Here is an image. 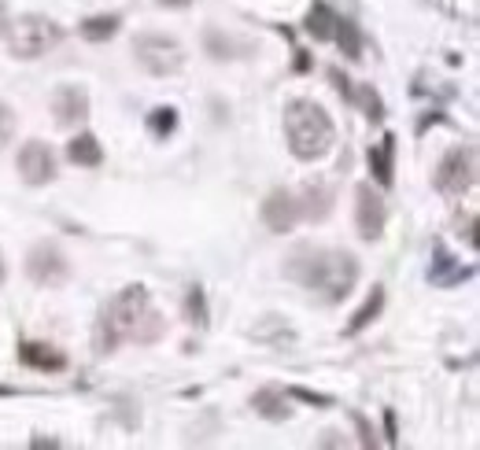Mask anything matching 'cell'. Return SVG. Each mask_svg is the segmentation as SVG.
Segmentation results:
<instances>
[{
    "label": "cell",
    "mask_w": 480,
    "mask_h": 450,
    "mask_svg": "<svg viewBox=\"0 0 480 450\" xmlns=\"http://www.w3.org/2000/svg\"><path fill=\"white\" fill-rule=\"evenodd\" d=\"M163 336V318L155 314L152 296L144 285H126L103 303L96 328H93V347L96 355H112L119 344H155Z\"/></svg>",
    "instance_id": "obj_1"
},
{
    "label": "cell",
    "mask_w": 480,
    "mask_h": 450,
    "mask_svg": "<svg viewBox=\"0 0 480 450\" xmlns=\"http://www.w3.org/2000/svg\"><path fill=\"white\" fill-rule=\"evenodd\" d=\"M358 273H362L358 259L344 248L299 244L285 262V277L326 303H344L358 285Z\"/></svg>",
    "instance_id": "obj_2"
},
{
    "label": "cell",
    "mask_w": 480,
    "mask_h": 450,
    "mask_svg": "<svg viewBox=\"0 0 480 450\" xmlns=\"http://www.w3.org/2000/svg\"><path fill=\"white\" fill-rule=\"evenodd\" d=\"M285 141L299 162H318L337 148V126L322 103L296 96L285 103Z\"/></svg>",
    "instance_id": "obj_3"
},
{
    "label": "cell",
    "mask_w": 480,
    "mask_h": 450,
    "mask_svg": "<svg viewBox=\"0 0 480 450\" xmlns=\"http://www.w3.org/2000/svg\"><path fill=\"white\" fill-rule=\"evenodd\" d=\"M64 37V26L48 15H19L8 23V52L15 60H41L52 48H60Z\"/></svg>",
    "instance_id": "obj_4"
},
{
    "label": "cell",
    "mask_w": 480,
    "mask_h": 450,
    "mask_svg": "<svg viewBox=\"0 0 480 450\" xmlns=\"http://www.w3.org/2000/svg\"><path fill=\"white\" fill-rule=\"evenodd\" d=\"M476 171H480V162H476V148L473 144H455L440 166H436V174H433V185L440 196L447 200H462L473 185H476Z\"/></svg>",
    "instance_id": "obj_5"
},
{
    "label": "cell",
    "mask_w": 480,
    "mask_h": 450,
    "mask_svg": "<svg viewBox=\"0 0 480 450\" xmlns=\"http://www.w3.org/2000/svg\"><path fill=\"white\" fill-rule=\"evenodd\" d=\"M133 55H137V64L152 78H171V74H178L185 67L181 41H174L167 34H141V37H133Z\"/></svg>",
    "instance_id": "obj_6"
},
{
    "label": "cell",
    "mask_w": 480,
    "mask_h": 450,
    "mask_svg": "<svg viewBox=\"0 0 480 450\" xmlns=\"http://www.w3.org/2000/svg\"><path fill=\"white\" fill-rule=\"evenodd\" d=\"M385 221H388V207H385V196L373 189V181H362L355 189V230L366 244L381 240L385 233Z\"/></svg>",
    "instance_id": "obj_7"
},
{
    "label": "cell",
    "mask_w": 480,
    "mask_h": 450,
    "mask_svg": "<svg viewBox=\"0 0 480 450\" xmlns=\"http://www.w3.org/2000/svg\"><path fill=\"white\" fill-rule=\"evenodd\" d=\"M71 266H67V255L56 248V244H34L30 255H26V277L34 280L37 289H60L67 280Z\"/></svg>",
    "instance_id": "obj_8"
},
{
    "label": "cell",
    "mask_w": 480,
    "mask_h": 450,
    "mask_svg": "<svg viewBox=\"0 0 480 450\" xmlns=\"http://www.w3.org/2000/svg\"><path fill=\"white\" fill-rule=\"evenodd\" d=\"M15 166H19V178L26 181V185H48V181H56V155H52V148L44 144V141H26L23 148H19V159H15Z\"/></svg>",
    "instance_id": "obj_9"
},
{
    "label": "cell",
    "mask_w": 480,
    "mask_h": 450,
    "mask_svg": "<svg viewBox=\"0 0 480 450\" xmlns=\"http://www.w3.org/2000/svg\"><path fill=\"white\" fill-rule=\"evenodd\" d=\"M476 277V266H462L440 240L433 244V262H429V285L433 289H458Z\"/></svg>",
    "instance_id": "obj_10"
},
{
    "label": "cell",
    "mask_w": 480,
    "mask_h": 450,
    "mask_svg": "<svg viewBox=\"0 0 480 450\" xmlns=\"http://www.w3.org/2000/svg\"><path fill=\"white\" fill-rule=\"evenodd\" d=\"M262 221L270 233H292L299 221V200L289 189H274L262 200Z\"/></svg>",
    "instance_id": "obj_11"
},
{
    "label": "cell",
    "mask_w": 480,
    "mask_h": 450,
    "mask_svg": "<svg viewBox=\"0 0 480 450\" xmlns=\"http://www.w3.org/2000/svg\"><path fill=\"white\" fill-rule=\"evenodd\" d=\"M52 115L60 126H78L89 119V93L82 85H60L52 93Z\"/></svg>",
    "instance_id": "obj_12"
},
{
    "label": "cell",
    "mask_w": 480,
    "mask_h": 450,
    "mask_svg": "<svg viewBox=\"0 0 480 450\" xmlns=\"http://www.w3.org/2000/svg\"><path fill=\"white\" fill-rule=\"evenodd\" d=\"M19 362L37 369V373H64L67 369V355L52 344H41V340H23L19 344Z\"/></svg>",
    "instance_id": "obj_13"
},
{
    "label": "cell",
    "mask_w": 480,
    "mask_h": 450,
    "mask_svg": "<svg viewBox=\"0 0 480 450\" xmlns=\"http://www.w3.org/2000/svg\"><path fill=\"white\" fill-rule=\"evenodd\" d=\"M396 141H399L396 133H385L377 148L366 152L369 174H373V181H377L381 189H392V181H396Z\"/></svg>",
    "instance_id": "obj_14"
},
{
    "label": "cell",
    "mask_w": 480,
    "mask_h": 450,
    "mask_svg": "<svg viewBox=\"0 0 480 450\" xmlns=\"http://www.w3.org/2000/svg\"><path fill=\"white\" fill-rule=\"evenodd\" d=\"M333 200H337L333 185H326V181L307 185V189H303V200H299V218L326 221V218H329V210H333Z\"/></svg>",
    "instance_id": "obj_15"
},
{
    "label": "cell",
    "mask_w": 480,
    "mask_h": 450,
    "mask_svg": "<svg viewBox=\"0 0 480 450\" xmlns=\"http://www.w3.org/2000/svg\"><path fill=\"white\" fill-rule=\"evenodd\" d=\"M251 410L266 421H289L292 406H289V396L281 387H259L255 396H251Z\"/></svg>",
    "instance_id": "obj_16"
},
{
    "label": "cell",
    "mask_w": 480,
    "mask_h": 450,
    "mask_svg": "<svg viewBox=\"0 0 480 450\" xmlns=\"http://www.w3.org/2000/svg\"><path fill=\"white\" fill-rule=\"evenodd\" d=\"M337 19H340V12H333L326 0H314L307 8V19H303V34H310L314 41H333Z\"/></svg>",
    "instance_id": "obj_17"
},
{
    "label": "cell",
    "mask_w": 480,
    "mask_h": 450,
    "mask_svg": "<svg viewBox=\"0 0 480 450\" xmlns=\"http://www.w3.org/2000/svg\"><path fill=\"white\" fill-rule=\"evenodd\" d=\"M381 310H385V289L381 285H373V292L366 296V303L351 314V321L344 325V336H358L362 328H369L373 321H377L381 318Z\"/></svg>",
    "instance_id": "obj_18"
},
{
    "label": "cell",
    "mask_w": 480,
    "mask_h": 450,
    "mask_svg": "<svg viewBox=\"0 0 480 450\" xmlns=\"http://www.w3.org/2000/svg\"><path fill=\"white\" fill-rule=\"evenodd\" d=\"M67 159L74 166H85V171H96V166L103 162V148L93 133H78L74 141H67Z\"/></svg>",
    "instance_id": "obj_19"
},
{
    "label": "cell",
    "mask_w": 480,
    "mask_h": 450,
    "mask_svg": "<svg viewBox=\"0 0 480 450\" xmlns=\"http://www.w3.org/2000/svg\"><path fill=\"white\" fill-rule=\"evenodd\" d=\"M333 41L340 44V52L348 55V60H362V30H358V23L355 19H348V15H340L337 19V30H333Z\"/></svg>",
    "instance_id": "obj_20"
},
{
    "label": "cell",
    "mask_w": 480,
    "mask_h": 450,
    "mask_svg": "<svg viewBox=\"0 0 480 450\" xmlns=\"http://www.w3.org/2000/svg\"><path fill=\"white\" fill-rule=\"evenodd\" d=\"M119 26H122L119 15H89V19L78 26V34H82L89 44H103V41H112V37L119 34Z\"/></svg>",
    "instance_id": "obj_21"
},
{
    "label": "cell",
    "mask_w": 480,
    "mask_h": 450,
    "mask_svg": "<svg viewBox=\"0 0 480 450\" xmlns=\"http://www.w3.org/2000/svg\"><path fill=\"white\" fill-rule=\"evenodd\" d=\"M174 130H178V107L174 103H159V107L148 111V133L155 141L174 137Z\"/></svg>",
    "instance_id": "obj_22"
},
{
    "label": "cell",
    "mask_w": 480,
    "mask_h": 450,
    "mask_svg": "<svg viewBox=\"0 0 480 450\" xmlns=\"http://www.w3.org/2000/svg\"><path fill=\"white\" fill-rule=\"evenodd\" d=\"M351 103L362 111V115H366L373 126L385 122V100H381V93L373 89V85H358V89L351 93Z\"/></svg>",
    "instance_id": "obj_23"
},
{
    "label": "cell",
    "mask_w": 480,
    "mask_h": 450,
    "mask_svg": "<svg viewBox=\"0 0 480 450\" xmlns=\"http://www.w3.org/2000/svg\"><path fill=\"white\" fill-rule=\"evenodd\" d=\"M181 314H185V321H189V325H196V328H207V321H211V310H207V292H203L200 285H192V289L185 292Z\"/></svg>",
    "instance_id": "obj_24"
},
{
    "label": "cell",
    "mask_w": 480,
    "mask_h": 450,
    "mask_svg": "<svg viewBox=\"0 0 480 450\" xmlns=\"http://www.w3.org/2000/svg\"><path fill=\"white\" fill-rule=\"evenodd\" d=\"M203 48H207V55L211 60H237V41H230V37H222L215 26H211L207 34H203Z\"/></svg>",
    "instance_id": "obj_25"
},
{
    "label": "cell",
    "mask_w": 480,
    "mask_h": 450,
    "mask_svg": "<svg viewBox=\"0 0 480 450\" xmlns=\"http://www.w3.org/2000/svg\"><path fill=\"white\" fill-rule=\"evenodd\" d=\"M285 396H289V399H299V403H307V406H314V410H329V406L337 403L333 396H326V391H310V387H303V384H292Z\"/></svg>",
    "instance_id": "obj_26"
},
{
    "label": "cell",
    "mask_w": 480,
    "mask_h": 450,
    "mask_svg": "<svg viewBox=\"0 0 480 450\" xmlns=\"http://www.w3.org/2000/svg\"><path fill=\"white\" fill-rule=\"evenodd\" d=\"M12 137H15V111L8 103H0V152L8 148Z\"/></svg>",
    "instance_id": "obj_27"
},
{
    "label": "cell",
    "mask_w": 480,
    "mask_h": 450,
    "mask_svg": "<svg viewBox=\"0 0 480 450\" xmlns=\"http://www.w3.org/2000/svg\"><path fill=\"white\" fill-rule=\"evenodd\" d=\"M351 421H355V428H358V443L366 446V450H373V446H377V432H373V425L358 414V410H351Z\"/></svg>",
    "instance_id": "obj_28"
},
{
    "label": "cell",
    "mask_w": 480,
    "mask_h": 450,
    "mask_svg": "<svg viewBox=\"0 0 480 450\" xmlns=\"http://www.w3.org/2000/svg\"><path fill=\"white\" fill-rule=\"evenodd\" d=\"M458 237L465 240V248H476V214L458 218Z\"/></svg>",
    "instance_id": "obj_29"
},
{
    "label": "cell",
    "mask_w": 480,
    "mask_h": 450,
    "mask_svg": "<svg viewBox=\"0 0 480 450\" xmlns=\"http://www.w3.org/2000/svg\"><path fill=\"white\" fill-rule=\"evenodd\" d=\"M329 78H333V89L351 103V93H355V85H351V78L340 71V67H329Z\"/></svg>",
    "instance_id": "obj_30"
},
{
    "label": "cell",
    "mask_w": 480,
    "mask_h": 450,
    "mask_svg": "<svg viewBox=\"0 0 480 450\" xmlns=\"http://www.w3.org/2000/svg\"><path fill=\"white\" fill-rule=\"evenodd\" d=\"M385 443L388 446H399V421H396V410L385 406Z\"/></svg>",
    "instance_id": "obj_31"
},
{
    "label": "cell",
    "mask_w": 480,
    "mask_h": 450,
    "mask_svg": "<svg viewBox=\"0 0 480 450\" xmlns=\"http://www.w3.org/2000/svg\"><path fill=\"white\" fill-rule=\"evenodd\" d=\"M292 71H296V74H307V71H310V52L296 48V64H292Z\"/></svg>",
    "instance_id": "obj_32"
},
{
    "label": "cell",
    "mask_w": 480,
    "mask_h": 450,
    "mask_svg": "<svg viewBox=\"0 0 480 450\" xmlns=\"http://www.w3.org/2000/svg\"><path fill=\"white\" fill-rule=\"evenodd\" d=\"M30 446H34V450H44V446H48V450H56L60 439H44V435H37V439H30Z\"/></svg>",
    "instance_id": "obj_33"
},
{
    "label": "cell",
    "mask_w": 480,
    "mask_h": 450,
    "mask_svg": "<svg viewBox=\"0 0 480 450\" xmlns=\"http://www.w3.org/2000/svg\"><path fill=\"white\" fill-rule=\"evenodd\" d=\"M159 5H163V8H189L192 0H159Z\"/></svg>",
    "instance_id": "obj_34"
},
{
    "label": "cell",
    "mask_w": 480,
    "mask_h": 450,
    "mask_svg": "<svg viewBox=\"0 0 480 450\" xmlns=\"http://www.w3.org/2000/svg\"><path fill=\"white\" fill-rule=\"evenodd\" d=\"M5 34H8V8L0 5V37H5Z\"/></svg>",
    "instance_id": "obj_35"
},
{
    "label": "cell",
    "mask_w": 480,
    "mask_h": 450,
    "mask_svg": "<svg viewBox=\"0 0 480 450\" xmlns=\"http://www.w3.org/2000/svg\"><path fill=\"white\" fill-rule=\"evenodd\" d=\"M0 285H5V259H0Z\"/></svg>",
    "instance_id": "obj_36"
}]
</instances>
